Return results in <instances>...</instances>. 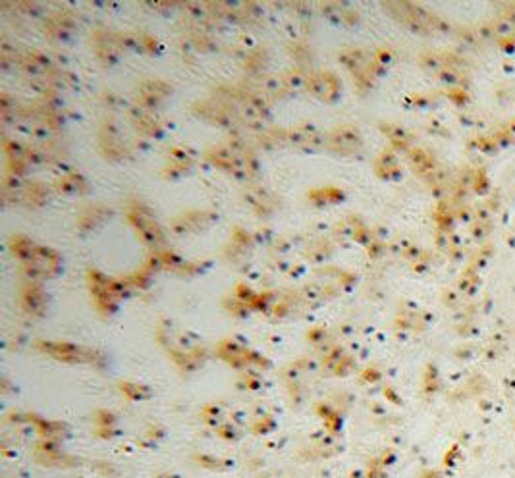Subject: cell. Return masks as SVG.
<instances>
[{
  "label": "cell",
  "mask_w": 515,
  "mask_h": 478,
  "mask_svg": "<svg viewBox=\"0 0 515 478\" xmlns=\"http://www.w3.org/2000/svg\"><path fill=\"white\" fill-rule=\"evenodd\" d=\"M282 89H284V83H282V79H280V77L272 75V77H268V79H266V91H268V93L276 95V93H278V91H282Z\"/></svg>",
  "instance_id": "1"
}]
</instances>
